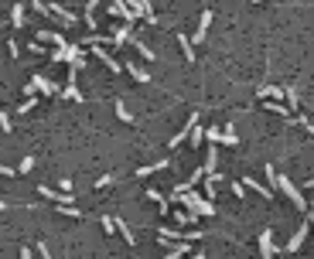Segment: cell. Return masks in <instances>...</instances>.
<instances>
[{
	"mask_svg": "<svg viewBox=\"0 0 314 259\" xmlns=\"http://www.w3.org/2000/svg\"><path fill=\"white\" fill-rule=\"evenodd\" d=\"M171 201H178V205H184L188 211H198V215H215V201H209L205 194H198L195 188L184 194H171Z\"/></svg>",
	"mask_w": 314,
	"mask_h": 259,
	"instance_id": "6da1fadb",
	"label": "cell"
},
{
	"mask_svg": "<svg viewBox=\"0 0 314 259\" xmlns=\"http://www.w3.org/2000/svg\"><path fill=\"white\" fill-rule=\"evenodd\" d=\"M38 14H45V17H55L58 24H76V14L69 10V7H62V3H45V0H34L31 3Z\"/></svg>",
	"mask_w": 314,
	"mask_h": 259,
	"instance_id": "7a4b0ae2",
	"label": "cell"
},
{
	"mask_svg": "<svg viewBox=\"0 0 314 259\" xmlns=\"http://www.w3.org/2000/svg\"><path fill=\"white\" fill-rule=\"evenodd\" d=\"M277 191H284V194H287L294 208L308 211V205H311V201H308V198H301V188H297V184H294V181H290L287 174H277Z\"/></svg>",
	"mask_w": 314,
	"mask_h": 259,
	"instance_id": "3957f363",
	"label": "cell"
},
{
	"mask_svg": "<svg viewBox=\"0 0 314 259\" xmlns=\"http://www.w3.org/2000/svg\"><path fill=\"white\" fill-rule=\"evenodd\" d=\"M106 10H109L113 17H123L127 24H133V21L140 17L137 10H130V7H127V0H109V7H106Z\"/></svg>",
	"mask_w": 314,
	"mask_h": 259,
	"instance_id": "277c9868",
	"label": "cell"
},
{
	"mask_svg": "<svg viewBox=\"0 0 314 259\" xmlns=\"http://www.w3.org/2000/svg\"><path fill=\"white\" fill-rule=\"evenodd\" d=\"M308 229H311V218H304V222H301V229L290 235V242H287V249H284V253H301V246H304V239H308Z\"/></svg>",
	"mask_w": 314,
	"mask_h": 259,
	"instance_id": "5b68a950",
	"label": "cell"
},
{
	"mask_svg": "<svg viewBox=\"0 0 314 259\" xmlns=\"http://www.w3.org/2000/svg\"><path fill=\"white\" fill-rule=\"evenodd\" d=\"M195 123H198V113H191V116H188V123H184V127H181L174 136H171V143H167V147H181V143H188V136H191Z\"/></svg>",
	"mask_w": 314,
	"mask_h": 259,
	"instance_id": "8992f818",
	"label": "cell"
},
{
	"mask_svg": "<svg viewBox=\"0 0 314 259\" xmlns=\"http://www.w3.org/2000/svg\"><path fill=\"white\" fill-rule=\"evenodd\" d=\"M280 253L277 246H273V229H263V235H260V256L263 259H273Z\"/></svg>",
	"mask_w": 314,
	"mask_h": 259,
	"instance_id": "52a82bcc",
	"label": "cell"
},
{
	"mask_svg": "<svg viewBox=\"0 0 314 259\" xmlns=\"http://www.w3.org/2000/svg\"><path fill=\"white\" fill-rule=\"evenodd\" d=\"M92 55H96V58H99V62L106 65V68H109V72H123V62H116V58H113V55H109V52H103V45H92Z\"/></svg>",
	"mask_w": 314,
	"mask_h": 259,
	"instance_id": "ba28073f",
	"label": "cell"
},
{
	"mask_svg": "<svg viewBox=\"0 0 314 259\" xmlns=\"http://www.w3.org/2000/svg\"><path fill=\"white\" fill-rule=\"evenodd\" d=\"M31 82H34V89H38V92H45V96H55V92H62V85H58V82H52L48 75H34Z\"/></svg>",
	"mask_w": 314,
	"mask_h": 259,
	"instance_id": "9c48e42d",
	"label": "cell"
},
{
	"mask_svg": "<svg viewBox=\"0 0 314 259\" xmlns=\"http://www.w3.org/2000/svg\"><path fill=\"white\" fill-rule=\"evenodd\" d=\"M76 72H78V68H69V82H65L62 96H65V99H72V103H82V92H78V85H76Z\"/></svg>",
	"mask_w": 314,
	"mask_h": 259,
	"instance_id": "30bf717a",
	"label": "cell"
},
{
	"mask_svg": "<svg viewBox=\"0 0 314 259\" xmlns=\"http://www.w3.org/2000/svg\"><path fill=\"white\" fill-rule=\"evenodd\" d=\"M137 34H133V24H123V27H113V45L120 48V45H127V41H133Z\"/></svg>",
	"mask_w": 314,
	"mask_h": 259,
	"instance_id": "8fae6325",
	"label": "cell"
},
{
	"mask_svg": "<svg viewBox=\"0 0 314 259\" xmlns=\"http://www.w3.org/2000/svg\"><path fill=\"white\" fill-rule=\"evenodd\" d=\"M65 62H72V68H82V65H85L82 45H69V48H65Z\"/></svg>",
	"mask_w": 314,
	"mask_h": 259,
	"instance_id": "7c38bea8",
	"label": "cell"
},
{
	"mask_svg": "<svg viewBox=\"0 0 314 259\" xmlns=\"http://www.w3.org/2000/svg\"><path fill=\"white\" fill-rule=\"evenodd\" d=\"M256 96H260V99H287V89H280V85H263V89H256Z\"/></svg>",
	"mask_w": 314,
	"mask_h": 259,
	"instance_id": "4fadbf2b",
	"label": "cell"
},
{
	"mask_svg": "<svg viewBox=\"0 0 314 259\" xmlns=\"http://www.w3.org/2000/svg\"><path fill=\"white\" fill-rule=\"evenodd\" d=\"M209 24H212V10H205V14H202V21H198V31H195V41H198V45L209 38Z\"/></svg>",
	"mask_w": 314,
	"mask_h": 259,
	"instance_id": "5bb4252c",
	"label": "cell"
},
{
	"mask_svg": "<svg viewBox=\"0 0 314 259\" xmlns=\"http://www.w3.org/2000/svg\"><path fill=\"white\" fill-rule=\"evenodd\" d=\"M178 45H181V52H184V62H195V41H191L188 34H178Z\"/></svg>",
	"mask_w": 314,
	"mask_h": 259,
	"instance_id": "9a60e30c",
	"label": "cell"
},
{
	"mask_svg": "<svg viewBox=\"0 0 314 259\" xmlns=\"http://www.w3.org/2000/svg\"><path fill=\"white\" fill-rule=\"evenodd\" d=\"M164 167H167V160H157V164H144V167H137L133 174H137V178H151V174L164 171Z\"/></svg>",
	"mask_w": 314,
	"mask_h": 259,
	"instance_id": "2e32d148",
	"label": "cell"
},
{
	"mask_svg": "<svg viewBox=\"0 0 314 259\" xmlns=\"http://www.w3.org/2000/svg\"><path fill=\"white\" fill-rule=\"evenodd\" d=\"M174 222H178V225H195V222H198V211H181V208H178V211H174Z\"/></svg>",
	"mask_w": 314,
	"mask_h": 259,
	"instance_id": "e0dca14e",
	"label": "cell"
},
{
	"mask_svg": "<svg viewBox=\"0 0 314 259\" xmlns=\"http://www.w3.org/2000/svg\"><path fill=\"white\" fill-rule=\"evenodd\" d=\"M246 188H249V191H256L260 198H273V188H263V184H260V181H253V178H246Z\"/></svg>",
	"mask_w": 314,
	"mask_h": 259,
	"instance_id": "ac0fdd59",
	"label": "cell"
},
{
	"mask_svg": "<svg viewBox=\"0 0 314 259\" xmlns=\"http://www.w3.org/2000/svg\"><path fill=\"white\" fill-rule=\"evenodd\" d=\"M96 7H99V0H89V3H85V14H82V21H85L89 27H96Z\"/></svg>",
	"mask_w": 314,
	"mask_h": 259,
	"instance_id": "d6986e66",
	"label": "cell"
},
{
	"mask_svg": "<svg viewBox=\"0 0 314 259\" xmlns=\"http://www.w3.org/2000/svg\"><path fill=\"white\" fill-rule=\"evenodd\" d=\"M10 24H14V27H24V7H21V3L10 7Z\"/></svg>",
	"mask_w": 314,
	"mask_h": 259,
	"instance_id": "ffe728a7",
	"label": "cell"
},
{
	"mask_svg": "<svg viewBox=\"0 0 314 259\" xmlns=\"http://www.w3.org/2000/svg\"><path fill=\"white\" fill-rule=\"evenodd\" d=\"M202 167H205V174H212V171L219 167V154H215V147H209V157H205V164H202Z\"/></svg>",
	"mask_w": 314,
	"mask_h": 259,
	"instance_id": "44dd1931",
	"label": "cell"
},
{
	"mask_svg": "<svg viewBox=\"0 0 314 259\" xmlns=\"http://www.w3.org/2000/svg\"><path fill=\"white\" fill-rule=\"evenodd\" d=\"M127 72H130V75H133L137 82H147V78H151V75H147V72H144V68H140L137 62H127Z\"/></svg>",
	"mask_w": 314,
	"mask_h": 259,
	"instance_id": "7402d4cb",
	"label": "cell"
},
{
	"mask_svg": "<svg viewBox=\"0 0 314 259\" xmlns=\"http://www.w3.org/2000/svg\"><path fill=\"white\" fill-rule=\"evenodd\" d=\"M116 232L127 239V246H133V242H137V239H133V232H130V225H127V222H120V218H116Z\"/></svg>",
	"mask_w": 314,
	"mask_h": 259,
	"instance_id": "603a6c76",
	"label": "cell"
},
{
	"mask_svg": "<svg viewBox=\"0 0 314 259\" xmlns=\"http://www.w3.org/2000/svg\"><path fill=\"white\" fill-rule=\"evenodd\" d=\"M222 143H226V147H239V136H236V130H233V123H229V127L222 130Z\"/></svg>",
	"mask_w": 314,
	"mask_h": 259,
	"instance_id": "cb8c5ba5",
	"label": "cell"
},
{
	"mask_svg": "<svg viewBox=\"0 0 314 259\" xmlns=\"http://www.w3.org/2000/svg\"><path fill=\"white\" fill-rule=\"evenodd\" d=\"M116 120H123V123H133V116L127 113V103H123V99H116Z\"/></svg>",
	"mask_w": 314,
	"mask_h": 259,
	"instance_id": "d4e9b609",
	"label": "cell"
},
{
	"mask_svg": "<svg viewBox=\"0 0 314 259\" xmlns=\"http://www.w3.org/2000/svg\"><path fill=\"white\" fill-rule=\"evenodd\" d=\"M99 225H103V232H106V235H113V232H116V218H113V215H103V218H99Z\"/></svg>",
	"mask_w": 314,
	"mask_h": 259,
	"instance_id": "484cf974",
	"label": "cell"
},
{
	"mask_svg": "<svg viewBox=\"0 0 314 259\" xmlns=\"http://www.w3.org/2000/svg\"><path fill=\"white\" fill-rule=\"evenodd\" d=\"M202 140H205V130L198 127V123H195V130H191V136H188V143H191V147H202Z\"/></svg>",
	"mask_w": 314,
	"mask_h": 259,
	"instance_id": "4316f807",
	"label": "cell"
},
{
	"mask_svg": "<svg viewBox=\"0 0 314 259\" xmlns=\"http://www.w3.org/2000/svg\"><path fill=\"white\" fill-rule=\"evenodd\" d=\"M263 174H266V181H270V188L277 191V174H280V171H277L273 164H266V167H263Z\"/></svg>",
	"mask_w": 314,
	"mask_h": 259,
	"instance_id": "83f0119b",
	"label": "cell"
},
{
	"mask_svg": "<svg viewBox=\"0 0 314 259\" xmlns=\"http://www.w3.org/2000/svg\"><path fill=\"white\" fill-rule=\"evenodd\" d=\"M133 45H137V52H140V55H144L147 62H154V52H151V48H147V45H144L140 38H133Z\"/></svg>",
	"mask_w": 314,
	"mask_h": 259,
	"instance_id": "f1b7e54d",
	"label": "cell"
},
{
	"mask_svg": "<svg viewBox=\"0 0 314 259\" xmlns=\"http://www.w3.org/2000/svg\"><path fill=\"white\" fill-rule=\"evenodd\" d=\"M205 140H209V143H222V130L209 127V130H205Z\"/></svg>",
	"mask_w": 314,
	"mask_h": 259,
	"instance_id": "f546056e",
	"label": "cell"
},
{
	"mask_svg": "<svg viewBox=\"0 0 314 259\" xmlns=\"http://www.w3.org/2000/svg\"><path fill=\"white\" fill-rule=\"evenodd\" d=\"M34 109V96H27L24 103H21V109H17V116H24V113H31Z\"/></svg>",
	"mask_w": 314,
	"mask_h": 259,
	"instance_id": "4dcf8cb0",
	"label": "cell"
},
{
	"mask_svg": "<svg viewBox=\"0 0 314 259\" xmlns=\"http://www.w3.org/2000/svg\"><path fill=\"white\" fill-rule=\"evenodd\" d=\"M31 167H34V157H24V160H21V167H17V174H27Z\"/></svg>",
	"mask_w": 314,
	"mask_h": 259,
	"instance_id": "1f68e13d",
	"label": "cell"
},
{
	"mask_svg": "<svg viewBox=\"0 0 314 259\" xmlns=\"http://www.w3.org/2000/svg\"><path fill=\"white\" fill-rule=\"evenodd\" d=\"M144 198H151V201H154V205H160V201H167V198H164V194H160V191H154V188H151V191L144 194Z\"/></svg>",
	"mask_w": 314,
	"mask_h": 259,
	"instance_id": "d6a6232c",
	"label": "cell"
},
{
	"mask_svg": "<svg viewBox=\"0 0 314 259\" xmlns=\"http://www.w3.org/2000/svg\"><path fill=\"white\" fill-rule=\"evenodd\" d=\"M287 103H290V109H297V89H287Z\"/></svg>",
	"mask_w": 314,
	"mask_h": 259,
	"instance_id": "836d02e7",
	"label": "cell"
},
{
	"mask_svg": "<svg viewBox=\"0 0 314 259\" xmlns=\"http://www.w3.org/2000/svg\"><path fill=\"white\" fill-rule=\"evenodd\" d=\"M109 184H113V174H103V178L96 181V188H109Z\"/></svg>",
	"mask_w": 314,
	"mask_h": 259,
	"instance_id": "e575fe53",
	"label": "cell"
},
{
	"mask_svg": "<svg viewBox=\"0 0 314 259\" xmlns=\"http://www.w3.org/2000/svg\"><path fill=\"white\" fill-rule=\"evenodd\" d=\"M17 174V167H7V164H0V178H14Z\"/></svg>",
	"mask_w": 314,
	"mask_h": 259,
	"instance_id": "d590c367",
	"label": "cell"
},
{
	"mask_svg": "<svg viewBox=\"0 0 314 259\" xmlns=\"http://www.w3.org/2000/svg\"><path fill=\"white\" fill-rule=\"evenodd\" d=\"M14 123H10V113H0V130H10Z\"/></svg>",
	"mask_w": 314,
	"mask_h": 259,
	"instance_id": "8d00e7d4",
	"label": "cell"
},
{
	"mask_svg": "<svg viewBox=\"0 0 314 259\" xmlns=\"http://www.w3.org/2000/svg\"><path fill=\"white\" fill-rule=\"evenodd\" d=\"M34 253H38L41 259H52V256H48V249H45V242H38V246H34Z\"/></svg>",
	"mask_w": 314,
	"mask_h": 259,
	"instance_id": "74e56055",
	"label": "cell"
},
{
	"mask_svg": "<svg viewBox=\"0 0 314 259\" xmlns=\"http://www.w3.org/2000/svg\"><path fill=\"white\" fill-rule=\"evenodd\" d=\"M233 194H236V198H242V194H246V184H236V181H233Z\"/></svg>",
	"mask_w": 314,
	"mask_h": 259,
	"instance_id": "f35d334b",
	"label": "cell"
},
{
	"mask_svg": "<svg viewBox=\"0 0 314 259\" xmlns=\"http://www.w3.org/2000/svg\"><path fill=\"white\" fill-rule=\"evenodd\" d=\"M31 253H34V249H21V259H34Z\"/></svg>",
	"mask_w": 314,
	"mask_h": 259,
	"instance_id": "ab89813d",
	"label": "cell"
},
{
	"mask_svg": "<svg viewBox=\"0 0 314 259\" xmlns=\"http://www.w3.org/2000/svg\"><path fill=\"white\" fill-rule=\"evenodd\" d=\"M7 208H10V205H7V198H0V211H7Z\"/></svg>",
	"mask_w": 314,
	"mask_h": 259,
	"instance_id": "60d3db41",
	"label": "cell"
},
{
	"mask_svg": "<svg viewBox=\"0 0 314 259\" xmlns=\"http://www.w3.org/2000/svg\"><path fill=\"white\" fill-rule=\"evenodd\" d=\"M188 259H205V256H202V253H195V256H188Z\"/></svg>",
	"mask_w": 314,
	"mask_h": 259,
	"instance_id": "b9f144b4",
	"label": "cell"
},
{
	"mask_svg": "<svg viewBox=\"0 0 314 259\" xmlns=\"http://www.w3.org/2000/svg\"><path fill=\"white\" fill-rule=\"evenodd\" d=\"M253 3H270V0H253Z\"/></svg>",
	"mask_w": 314,
	"mask_h": 259,
	"instance_id": "7bdbcfd3",
	"label": "cell"
},
{
	"mask_svg": "<svg viewBox=\"0 0 314 259\" xmlns=\"http://www.w3.org/2000/svg\"><path fill=\"white\" fill-rule=\"evenodd\" d=\"M308 188H314V178H311V181H308Z\"/></svg>",
	"mask_w": 314,
	"mask_h": 259,
	"instance_id": "ee69618b",
	"label": "cell"
},
{
	"mask_svg": "<svg viewBox=\"0 0 314 259\" xmlns=\"http://www.w3.org/2000/svg\"><path fill=\"white\" fill-rule=\"evenodd\" d=\"M308 201H311V208H314V194H311V198H308Z\"/></svg>",
	"mask_w": 314,
	"mask_h": 259,
	"instance_id": "f6af8a7d",
	"label": "cell"
}]
</instances>
